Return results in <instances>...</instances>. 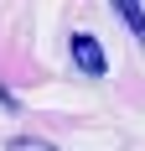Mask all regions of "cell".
I'll use <instances>...</instances> for the list:
<instances>
[{
    "label": "cell",
    "mask_w": 145,
    "mask_h": 151,
    "mask_svg": "<svg viewBox=\"0 0 145 151\" xmlns=\"http://www.w3.org/2000/svg\"><path fill=\"white\" fill-rule=\"evenodd\" d=\"M114 11H119V21L130 26V37L145 47V11H140V0H114Z\"/></svg>",
    "instance_id": "7a4b0ae2"
},
{
    "label": "cell",
    "mask_w": 145,
    "mask_h": 151,
    "mask_svg": "<svg viewBox=\"0 0 145 151\" xmlns=\"http://www.w3.org/2000/svg\"><path fill=\"white\" fill-rule=\"evenodd\" d=\"M5 151H57V146H52V141H36V136H16Z\"/></svg>",
    "instance_id": "3957f363"
},
{
    "label": "cell",
    "mask_w": 145,
    "mask_h": 151,
    "mask_svg": "<svg viewBox=\"0 0 145 151\" xmlns=\"http://www.w3.org/2000/svg\"><path fill=\"white\" fill-rule=\"evenodd\" d=\"M72 68L88 73V78H104V73H109V58H104V47H99L93 31H72Z\"/></svg>",
    "instance_id": "6da1fadb"
}]
</instances>
